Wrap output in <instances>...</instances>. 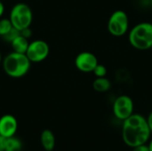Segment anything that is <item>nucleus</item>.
Listing matches in <instances>:
<instances>
[{"mask_svg":"<svg viewBox=\"0 0 152 151\" xmlns=\"http://www.w3.org/2000/svg\"><path fill=\"white\" fill-rule=\"evenodd\" d=\"M121 135L124 143L130 148L148 143L151 137L147 118L141 114H133L122 121Z\"/></svg>","mask_w":152,"mask_h":151,"instance_id":"obj_1","label":"nucleus"},{"mask_svg":"<svg viewBox=\"0 0 152 151\" xmlns=\"http://www.w3.org/2000/svg\"><path fill=\"white\" fill-rule=\"evenodd\" d=\"M31 61L25 53L12 52L2 60V67L4 73L12 78H20L28 74Z\"/></svg>","mask_w":152,"mask_h":151,"instance_id":"obj_2","label":"nucleus"},{"mask_svg":"<svg viewBox=\"0 0 152 151\" xmlns=\"http://www.w3.org/2000/svg\"><path fill=\"white\" fill-rule=\"evenodd\" d=\"M129 44L137 50L146 51L152 47L151 22H140L134 26L128 34Z\"/></svg>","mask_w":152,"mask_h":151,"instance_id":"obj_3","label":"nucleus"},{"mask_svg":"<svg viewBox=\"0 0 152 151\" xmlns=\"http://www.w3.org/2000/svg\"><path fill=\"white\" fill-rule=\"evenodd\" d=\"M9 20H11L13 28L20 31L30 27L33 20L32 10L27 4L18 3L11 9Z\"/></svg>","mask_w":152,"mask_h":151,"instance_id":"obj_4","label":"nucleus"},{"mask_svg":"<svg viewBox=\"0 0 152 151\" xmlns=\"http://www.w3.org/2000/svg\"><path fill=\"white\" fill-rule=\"evenodd\" d=\"M108 31L114 36H122L129 29V18L123 10H117L111 13L108 20Z\"/></svg>","mask_w":152,"mask_h":151,"instance_id":"obj_5","label":"nucleus"},{"mask_svg":"<svg viewBox=\"0 0 152 151\" xmlns=\"http://www.w3.org/2000/svg\"><path fill=\"white\" fill-rule=\"evenodd\" d=\"M134 104L133 99L128 95H119L118 96L112 105V111L114 117L120 120L124 121L134 114Z\"/></svg>","mask_w":152,"mask_h":151,"instance_id":"obj_6","label":"nucleus"},{"mask_svg":"<svg viewBox=\"0 0 152 151\" xmlns=\"http://www.w3.org/2000/svg\"><path fill=\"white\" fill-rule=\"evenodd\" d=\"M50 53L48 44L41 39L29 42L26 55L31 62H41L45 61Z\"/></svg>","mask_w":152,"mask_h":151,"instance_id":"obj_7","label":"nucleus"},{"mask_svg":"<svg viewBox=\"0 0 152 151\" xmlns=\"http://www.w3.org/2000/svg\"><path fill=\"white\" fill-rule=\"evenodd\" d=\"M97 57L90 52L85 51L78 53L75 58L76 68L84 73H91L98 64Z\"/></svg>","mask_w":152,"mask_h":151,"instance_id":"obj_8","label":"nucleus"},{"mask_svg":"<svg viewBox=\"0 0 152 151\" xmlns=\"http://www.w3.org/2000/svg\"><path fill=\"white\" fill-rule=\"evenodd\" d=\"M18 129V122L14 116L5 114L0 117V135L10 138L15 135Z\"/></svg>","mask_w":152,"mask_h":151,"instance_id":"obj_9","label":"nucleus"},{"mask_svg":"<svg viewBox=\"0 0 152 151\" xmlns=\"http://www.w3.org/2000/svg\"><path fill=\"white\" fill-rule=\"evenodd\" d=\"M40 142L42 147L46 151H52L55 147V137L53 133L49 130H44L40 134Z\"/></svg>","mask_w":152,"mask_h":151,"instance_id":"obj_10","label":"nucleus"},{"mask_svg":"<svg viewBox=\"0 0 152 151\" xmlns=\"http://www.w3.org/2000/svg\"><path fill=\"white\" fill-rule=\"evenodd\" d=\"M10 44H11V46H12L13 52L20 53H26L27 49H28V44H29V41L28 38L22 36L20 34Z\"/></svg>","mask_w":152,"mask_h":151,"instance_id":"obj_11","label":"nucleus"},{"mask_svg":"<svg viewBox=\"0 0 152 151\" xmlns=\"http://www.w3.org/2000/svg\"><path fill=\"white\" fill-rule=\"evenodd\" d=\"M111 87V82L106 77H96L93 82V88L98 93H106Z\"/></svg>","mask_w":152,"mask_h":151,"instance_id":"obj_12","label":"nucleus"},{"mask_svg":"<svg viewBox=\"0 0 152 151\" xmlns=\"http://www.w3.org/2000/svg\"><path fill=\"white\" fill-rule=\"evenodd\" d=\"M22 149V142L15 136L7 138L5 151H20Z\"/></svg>","mask_w":152,"mask_h":151,"instance_id":"obj_13","label":"nucleus"},{"mask_svg":"<svg viewBox=\"0 0 152 151\" xmlns=\"http://www.w3.org/2000/svg\"><path fill=\"white\" fill-rule=\"evenodd\" d=\"M13 28L11 20L5 18H0V36L2 37L5 34H7Z\"/></svg>","mask_w":152,"mask_h":151,"instance_id":"obj_14","label":"nucleus"},{"mask_svg":"<svg viewBox=\"0 0 152 151\" xmlns=\"http://www.w3.org/2000/svg\"><path fill=\"white\" fill-rule=\"evenodd\" d=\"M20 34V31L18 30L17 28H12L7 34H5L4 36H2V38L5 41V42H8V43H11L15 37H17Z\"/></svg>","mask_w":152,"mask_h":151,"instance_id":"obj_15","label":"nucleus"},{"mask_svg":"<svg viewBox=\"0 0 152 151\" xmlns=\"http://www.w3.org/2000/svg\"><path fill=\"white\" fill-rule=\"evenodd\" d=\"M93 73L94 74V76L96 77H106V75H107V68L103 64L98 63L97 66L94 68Z\"/></svg>","mask_w":152,"mask_h":151,"instance_id":"obj_16","label":"nucleus"},{"mask_svg":"<svg viewBox=\"0 0 152 151\" xmlns=\"http://www.w3.org/2000/svg\"><path fill=\"white\" fill-rule=\"evenodd\" d=\"M20 35L28 39H29L31 36H32V30L30 29V27L28 28H26L22 30H20Z\"/></svg>","mask_w":152,"mask_h":151,"instance_id":"obj_17","label":"nucleus"},{"mask_svg":"<svg viewBox=\"0 0 152 151\" xmlns=\"http://www.w3.org/2000/svg\"><path fill=\"white\" fill-rule=\"evenodd\" d=\"M133 151H151L150 148L148 146V143L145 144H142L139 146H136L134 148H133Z\"/></svg>","mask_w":152,"mask_h":151,"instance_id":"obj_18","label":"nucleus"},{"mask_svg":"<svg viewBox=\"0 0 152 151\" xmlns=\"http://www.w3.org/2000/svg\"><path fill=\"white\" fill-rule=\"evenodd\" d=\"M7 143V138L0 135V151H5Z\"/></svg>","mask_w":152,"mask_h":151,"instance_id":"obj_19","label":"nucleus"},{"mask_svg":"<svg viewBox=\"0 0 152 151\" xmlns=\"http://www.w3.org/2000/svg\"><path fill=\"white\" fill-rule=\"evenodd\" d=\"M147 118V122H148V125H149V127H150V129H151V133H152V111L149 114V116L146 117Z\"/></svg>","mask_w":152,"mask_h":151,"instance_id":"obj_20","label":"nucleus"},{"mask_svg":"<svg viewBox=\"0 0 152 151\" xmlns=\"http://www.w3.org/2000/svg\"><path fill=\"white\" fill-rule=\"evenodd\" d=\"M4 12V4L2 3V1L0 0V18L3 16Z\"/></svg>","mask_w":152,"mask_h":151,"instance_id":"obj_21","label":"nucleus"},{"mask_svg":"<svg viewBox=\"0 0 152 151\" xmlns=\"http://www.w3.org/2000/svg\"><path fill=\"white\" fill-rule=\"evenodd\" d=\"M148 146H149V148H150V150L152 151V138L151 137L150 141L148 142Z\"/></svg>","mask_w":152,"mask_h":151,"instance_id":"obj_22","label":"nucleus"},{"mask_svg":"<svg viewBox=\"0 0 152 151\" xmlns=\"http://www.w3.org/2000/svg\"><path fill=\"white\" fill-rule=\"evenodd\" d=\"M2 55H1V53H0V65H1V63H2Z\"/></svg>","mask_w":152,"mask_h":151,"instance_id":"obj_23","label":"nucleus"},{"mask_svg":"<svg viewBox=\"0 0 152 151\" xmlns=\"http://www.w3.org/2000/svg\"><path fill=\"white\" fill-rule=\"evenodd\" d=\"M151 7H152V0H151Z\"/></svg>","mask_w":152,"mask_h":151,"instance_id":"obj_24","label":"nucleus"},{"mask_svg":"<svg viewBox=\"0 0 152 151\" xmlns=\"http://www.w3.org/2000/svg\"><path fill=\"white\" fill-rule=\"evenodd\" d=\"M151 24H152V20H151Z\"/></svg>","mask_w":152,"mask_h":151,"instance_id":"obj_25","label":"nucleus"}]
</instances>
